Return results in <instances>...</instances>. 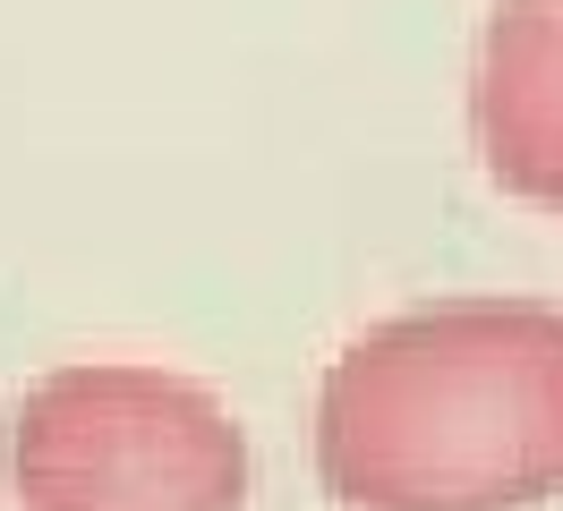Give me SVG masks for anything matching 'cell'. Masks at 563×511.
Returning <instances> with one entry per match:
<instances>
[{"label": "cell", "instance_id": "1", "mask_svg": "<svg viewBox=\"0 0 563 511\" xmlns=\"http://www.w3.org/2000/svg\"><path fill=\"white\" fill-rule=\"evenodd\" d=\"M342 511H538L563 495V307L453 299L358 333L317 392Z\"/></svg>", "mask_w": 563, "mask_h": 511}, {"label": "cell", "instance_id": "2", "mask_svg": "<svg viewBox=\"0 0 563 511\" xmlns=\"http://www.w3.org/2000/svg\"><path fill=\"white\" fill-rule=\"evenodd\" d=\"M18 511H247V435L163 367H60L9 426Z\"/></svg>", "mask_w": 563, "mask_h": 511}, {"label": "cell", "instance_id": "3", "mask_svg": "<svg viewBox=\"0 0 563 511\" xmlns=\"http://www.w3.org/2000/svg\"><path fill=\"white\" fill-rule=\"evenodd\" d=\"M470 129L504 197L563 213V0H495Z\"/></svg>", "mask_w": 563, "mask_h": 511}]
</instances>
